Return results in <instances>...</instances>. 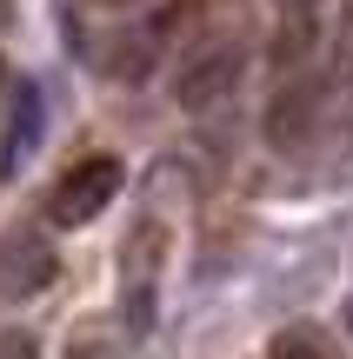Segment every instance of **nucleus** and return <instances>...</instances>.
Here are the masks:
<instances>
[{
    "instance_id": "1",
    "label": "nucleus",
    "mask_w": 353,
    "mask_h": 359,
    "mask_svg": "<svg viewBox=\"0 0 353 359\" xmlns=\"http://www.w3.org/2000/svg\"><path fill=\"white\" fill-rule=\"evenodd\" d=\"M240 74H247V47H240L234 34H220L200 53H187V67L173 74V100H180L187 114H207V107H220L227 93L240 87Z\"/></svg>"
},
{
    "instance_id": "2",
    "label": "nucleus",
    "mask_w": 353,
    "mask_h": 359,
    "mask_svg": "<svg viewBox=\"0 0 353 359\" xmlns=\"http://www.w3.org/2000/svg\"><path fill=\"white\" fill-rule=\"evenodd\" d=\"M114 193H120V160L114 154H93V160H80V167L53 187L47 219H53V226H87L93 213H107Z\"/></svg>"
},
{
    "instance_id": "3",
    "label": "nucleus",
    "mask_w": 353,
    "mask_h": 359,
    "mask_svg": "<svg viewBox=\"0 0 353 359\" xmlns=\"http://www.w3.org/2000/svg\"><path fill=\"white\" fill-rule=\"evenodd\" d=\"M320 114H327V87L307 74H287V87L274 93V107H267V140L274 147H307L320 133Z\"/></svg>"
},
{
    "instance_id": "4",
    "label": "nucleus",
    "mask_w": 353,
    "mask_h": 359,
    "mask_svg": "<svg viewBox=\"0 0 353 359\" xmlns=\"http://www.w3.org/2000/svg\"><path fill=\"white\" fill-rule=\"evenodd\" d=\"M53 280V246L40 233H7L0 240V299H34Z\"/></svg>"
},
{
    "instance_id": "5",
    "label": "nucleus",
    "mask_w": 353,
    "mask_h": 359,
    "mask_svg": "<svg viewBox=\"0 0 353 359\" xmlns=\"http://www.w3.org/2000/svg\"><path fill=\"white\" fill-rule=\"evenodd\" d=\"M40 87L34 80H13V100H7V120H0V173L27 167V154L40 147Z\"/></svg>"
},
{
    "instance_id": "6",
    "label": "nucleus",
    "mask_w": 353,
    "mask_h": 359,
    "mask_svg": "<svg viewBox=\"0 0 353 359\" xmlns=\"http://www.w3.org/2000/svg\"><path fill=\"white\" fill-rule=\"evenodd\" d=\"M93 67H100L107 80H147L154 74V34H147V27H120L114 40H107V47H93Z\"/></svg>"
},
{
    "instance_id": "7",
    "label": "nucleus",
    "mask_w": 353,
    "mask_h": 359,
    "mask_svg": "<svg viewBox=\"0 0 353 359\" xmlns=\"http://www.w3.org/2000/svg\"><path fill=\"white\" fill-rule=\"evenodd\" d=\"M333 93H340L347 114H353V13L340 20V34H333Z\"/></svg>"
},
{
    "instance_id": "8",
    "label": "nucleus",
    "mask_w": 353,
    "mask_h": 359,
    "mask_svg": "<svg viewBox=\"0 0 353 359\" xmlns=\"http://www.w3.org/2000/svg\"><path fill=\"white\" fill-rule=\"evenodd\" d=\"M274 7H280V20H320L327 0H274Z\"/></svg>"
},
{
    "instance_id": "9",
    "label": "nucleus",
    "mask_w": 353,
    "mask_h": 359,
    "mask_svg": "<svg viewBox=\"0 0 353 359\" xmlns=\"http://www.w3.org/2000/svg\"><path fill=\"white\" fill-rule=\"evenodd\" d=\"M0 359H34V339H27V333H13V339H0Z\"/></svg>"
},
{
    "instance_id": "10",
    "label": "nucleus",
    "mask_w": 353,
    "mask_h": 359,
    "mask_svg": "<svg viewBox=\"0 0 353 359\" xmlns=\"http://www.w3.org/2000/svg\"><path fill=\"white\" fill-rule=\"evenodd\" d=\"M0 27H7V0H0Z\"/></svg>"
},
{
    "instance_id": "11",
    "label": "nucleus",
    "mask_w": 353,
    "mask_h": 359,
    "mask_svg": "<svg viewBox=\"0 0 353 359\" xmlns=\"http://www.w3.org/2000/svg\"><path fill=\"white\" fill-rule=\"evenodd\" d=\"M100 7H127V0H100Z\"/></svg>"
},
{
    "instance_id": "12",
    "label": "nucleus",
    "mask_w": 353,
    "mask_h": 359,
    "mask_svg": "<svg viewBox=\"0 0 353 359\" xmlns=\"http://www.w3.org/2000/svg\"><path fill=\"white\" fill-rule=\"evenodd\" d=\"M347 326H353V313H347Z\"/></svg>"
}]
</instances>
